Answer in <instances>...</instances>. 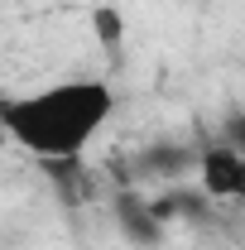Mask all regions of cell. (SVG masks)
Instances as JSON below:
<instances>
[{"mask_svg":"<svg viewBox=\"0 0 245 250\" xmlns=\"http://www.w3.org/2000/svg\"><path fill=\"white\" fill-rule=\"evenodd\" d=\"M116 221H121L125 236L140 241V246H154V241L163 236V221L154 217V207L140 202V197H121V202H116Z\"/></svg>","mask_w":245,"mask_h":250,"instance_id":"cell-3","label":"cell"},{"mask_svg":"<svg viewBox=\"0 0 245 250\" xmlns=\"http://www.w3.org/2000/svg\"><path fill=\"white\" fill-rule=\"evenodd\" d=\"M116 92L101 77H67L20 96H0L5 145L43 164H77L82 149L111 125Z\"/></svg>","mask_w":245,"mask_h":250,"instance_id":"cell-1","label":"cell"},{"mask_svg":"<svg viewBox=\"0 0 245 250\" xmlns=\"http://www.w3.org/2000/svg\"><path fill=\"white\" fill-rule=\"evenodd\" d=\"M202 188L216 202L245 197V154L236 145H207V154H202Z\"/></svg>","mask_w":245,"mask_h":250,"instance_id":"cell-2","label":"cell"},{"mask_svg":"<svg viewBox=\"0 0 245 250\" xmlns=\"http://www.w3.org/2000/svg\"><path fill=\"white\" fill-rule=\"evenodd\" d=\"M92 24H96V34H101V43H106V48L121 39V15H116V5H101V10H92Z\"/></svg>","mask_w":245,"mask_h":250,"instance_id":"cell-4","label":"cell"},{"mask_svg":"<svg viewBox=\"0 0 245 250\" xmlns=\"http://www.w3.org/2000/svg\"><path fill=\"white\" fill-rule=\"evenodd\" d=\"M0 145H5V125H0Z\"/></svg>","mask_w":245,"mask_h":250,"instance_id":"cell-5","label":"cell"}]
</instances>
